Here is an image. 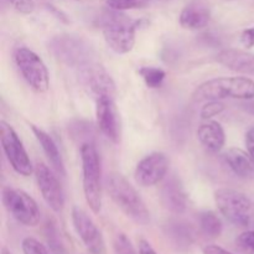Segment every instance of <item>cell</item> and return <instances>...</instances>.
<instances>
[{"label": "cell", "mask_w": 254, "mask_h": 254, "mask_svg": "<svg viewBox=\"0 0 254 254\" xmlns=\"http://www.w3.org/2000/svg\"><path fill=\"white\" fill-rule=\"evenodd\" d=\"M104 40L112 51L128 54L135 45V35L140 21L133 20L118 10H107L99 17Z\"/></svg>", "instance_id": "obj_1"}, {"label": "cell", "mask_w": 254, "mask_h": 254, "mask_svg": "<svg viewBox=\"0 0 254 254\" xmlns=\"http://www.w3.org/2000/svg\"><path fill=\"white\" fill-rule=\"evenodd\" d=\"M107 191L124 215L138 225L150 223V212L134 186L118 173H111L106 180Z\"/></svg>", "instance_id": "obj_2"}, {"label": "cell", "mask_w": 254, "mask_h": 254, "mask_svg": "<svg viewBox=\"0 0 254 254\" xmlns=\"http://www.w3.org/2000/svg\"><path fill=\"white\" fill-rule=\"evenodd\" d=\"M198 102L222 101L226 98L253 99L254 81L248 77H217L201 83L193 92Z\"/></svg>", "instance_id": "obj_3"}, {"label": "cell", "mask_w": 254, "mask_h": 254, "mask_svg": "<svg viewBox=\"0 0 254 254\" xmlns=\"http://www.w3.org/2000/svg\"><path fill=\"white\" fill-rule=\"evenodd\" d=\"M82 186L87 205L93 213H99L102 208V166L97 148L91 141L81 145Z\"/></svg>", "instance_id": "obj_4"}, {"label": "cell", "mask_w": 254, "mask_h": 254, "mask_svg": "<svg viewBox=\"0 0 254 254\" xmlns=\"http://www.w3.org/2000/svg\"><path fill=\"white\" fill-rule=\"evenodd\" d=\"M49 50L60 62L77 71L96 61L91 44L77 35L61 34L52 37L49 42Z\"/></svg>", "instance_id": "obj_5"}, {"label": "cell", "mask_w": 254, "mask_h": 254, "mask_svg": "<svg viewBox=\"0 0 254 254\" xmlns=\"http://www.w3.org/2000/svg\"><path fill=\"white\" fill-rule=\"evenodd\" d=\"M215 202L226 220L237 227H248L253 221L252 201L243 192L233 189H218Z\"/></svg>", "instance_id": "obj_6"}, {"label": "cell", "mask_w": 254, "mask_h": 254, "mask_svg": "<svg viewBox=\"0 0 254 254\" xmlns=\"http://www.w3.org/2000/svg\"><path fill=\"white\" fill-rule=\"evenodd\" d=\"M14 61L22 78L37 93H45L50 88V76L41 57L27 47L15 50Z\"/></svg>", "instance_id": "obj_7"}, {"label": "cell", "mask_w": 254, "mask_h": 254, "mask_svg": "<svg viewBox=\"0 0 254 254\" xmlns=\"http://www.w3.org/2000/svg\"><path fill=\"white\" fill-rule=\"evenodd\" d=\"M2 203L7 212L19 223L26 227H35L40 222V210L36 201L19 189H2Z\"/></svg>", "instance_id": "obj_8"}, {"label": "cell", "mask_w": 254, "mask_h": 254, "mask_svg": "<svg viewBox=\"0 0 254 254\" xmlns=\"http://www.w3.org/2000/svg\"><path fill=\"white\" fill-rule=\"evenodd\" d=\"M0 141L7 161L16 174L30 176L34 171L31 160L25 150L22 141L10 124L5 121L0 122Z\"/></svg>", "instance_id": "obj_9"}, {"label": "cell", "mask_w": 254, "mask_h": 254, "mask_svg": "<svg viewBox=\"0 0 254 254\" xmlns=\"http://www.w3.org/2000/svg\"><path fill=\"white\" fill-rule=\"evenodd\" d=\"M35 179L42 198L54 212H62L64 207V192L54 171L45 164H36Z\"/></svg>", "instance_id": "obj_10"}, {"label": "cell", "mask_w": 254, "mask_h": 254, "mask_svg": "<svg viewBox=\"0 0 254 254\" xmlns=\"http://www.w3.org/2000/svg\"><path fill=\"white\" fill-rule=\"evenodd\" d=\"M169 165L170 161L165 154L154 151L139 161L134 171V179L136 184L143 188L158 185L165 179L169 171Z\"/></svg>", "instance_id": "obj_11"}, {"label": "cell", "mask_w": 254, "mask_h": 254, "mask_svg": "<svg viewBox=\"0 0 254 254\" xmlns=\"http://www.w3.org/2000/svg\"><path fill=\"white\" fill-rule=\"evenodd\" d=\"M71 216L74 230L87 250L92 254H104L106 245H104L103 235L93 220L89 217L88 213L74 206L72 208Z\"/></svg>", "instance_id": "obj_12"}, {"label": "cell", "mask_w": 254, "mask_h": 254, "mask_svg": "<svg viewBox=\"0 0 254 254\" xmlns=\"http://www.w3.org/2000/svg\"><path fill=\"white\" fill-rule=\"evenodd\" d=\"M96 117L99 130L112 143L121 140V121L114 97L103 96L96 98Z\"/></svg>", "instance_id": "obj_13"}, {"label": "cell", "mask_w": 254, "mask_h": 254, "mask_svg": "<svg viewBox=\"0 0 254 254\" xmlns=\"http://www.w3.org/2000/svg\"><path fill=\"white\" fill-rule=\"evenodd\" d=\"M77 72L82 83L96 96V98L103 96H116V83L111 74L99 62H91Z\"/></svg>", "instance_id": "obj_14"}, {"label": "cell", "mask_w": 254, "mask_h": 254, "mask_svg": "<svg viewBox=\"0 0 254 254\" xmlns=\"http://www.w3.org/2000/svg\"><path fill=\"white\" fill-rule=\"evenodd\" d=\"M161 203L164 207L175 215H181L188 207V196L183 183L178 176L173 175L161 188Z\"/></svg>", "instance_id": "obj_15"}, {"label": "cell", "mask_w": 254, "mask_h": 254, "mask_svg": "<svg viewBox=\"0 0 254 254\" xmlns=\"http://www.w3.org/2000/svg\"><path fill=\"white\" fill-rule=\"evenodd\" d=\"M164 235L175 250L185 252L195 243L196 232L190 223L181 220H170L164 225Z\"/></svg>", "instance_id": "obj_16"}, {"label": "cell", "mask_w": 254, "mask_h": 254, "mask_svg": "<svg viewBox=\"0 0 254 254\" xmlns=\"http://www.w3.org/2000/svg\"><path fill=\"white\" fill-rule=\"evenodd\" d=\"M216 61L238 73L254 76V54L237 49H225L216 56Z\"/></svg>", "instance_id": "obj_17"}, {"label": "cell", "mask_w": 254, "mask_h": 254, "mask_svg": "<svg viewBox=\"0 0 254 254\" xmlns=\"http://www.w3.org/2000/svg\"><path fill=\"white\" fill-rule=\"evenodd\" d=\"M197 138L210 153H218L226 144V133L218 122L207 119L197 129Z\"/></svg>", "instance_id": "obj_18"}, {"label": "cell", "mask_w": 254, "mask_h": 254, "mask_svg": "<svg viewBox=\"0 0 254 254\" xmlns=\"http://www.w3.org/2000/svg\"><path fill=\"white\" fill-rule=\"evenodd\" d=\"M211 19L210 9L202 2H190L186 5L179 16L180 25L186 30L196 31L207 26Z\"/></svg>", "instance_id": "obj_19"}, {"label": "cell", "mask_w": 254, "mask_h": 254, "mask_svg": "<svg viewBox=\"0 0 254 254\" xmlns=\"http://www.w3.org/2000/svg\"><path fill=\"white\" fill-rule=\"evenodd\" d=\"M31 129L35 138L37 139L39 144L41 145L47 160H49V163L51 164L52 169L56 171L57 175L64 178V176H66V168H64V159H62L61 153H60L59 150V146H57V144L55 143L52 136L36 126H31Z\"/></svg>", "instance_id": "obj_20"}, {"label": "cell", "mask_w": 254, "mask_h": 254, "mask_svg": "<svg viewBox=\"0 0 254 254\" xmlns=\"http://www.w3.org/2000/svg\"><path fill=\"white\" fill-rule=\"evenodd\" d=\"M225 161L228 168L238 178L248 179L254 175V160L248 151L238 148H232L225 154Z\"/></svg>", "instance_id": "obj_21"}, {"label": "cell", "mask_w": 254, "mask_h": 254, "mask_svg": "<svg viewBox=\"0 0 254 254\" xmlns=\"http://www.w3.org/2000/svg\"><path fill=\"white\" fill-rule=\"evenodd\" d=\"M198 226L201 232L210 238L220 237L223 230L222 221L212 211H205L198 215Z\"/></svg>", "instance_id": "obj_22"}, {"label": "cell", "mask_w": 254, "mask_h": 254, "mask_svg": "<svg viewBox=\"0 0 254 254\" xmlns=\"http://www.w3.org/2000/svg\"><path fill=\"white\" fill-rule=\"evenodd\" d=\"M45 237H46L47 245H49L50 250L54 254H64V247L62 243L61 235H60L59 227L57 223L54 220H47L46 225H45Z\"/></svg>", "instance_id": "obj_23"}, {"label": "cell", "mask_w": 254, "mask_h": 254, "mask_svg": "<svg viewBox=\"0 0 254 254\" xmlns=\"http://www.w3.org/2000/svg\"><path fill=\"white\" fill-rule=\"evenodd\" d=\"M138 72L149 88H159L164 83V81H165L166 72L163 68H160V67L144 66L139 68Z\"/></svg>", "instance_id": "obj_24"}, {"label": "cell", "mask_w": 254, "mask_h": 254, "mask_svg": "<svg viewBox=\"0 0 254 254\" xmlns=\"http://www.w3.org/2000/svg\"><path fill=\"white\" fill-rule=\"evenodd\" d=\"M109 9L126 11V10L143 9L149 4V0H106Z\"/></svg>", "instance_id": "obj_25"}, {"label": "cell", "mask_w": 254, "mask_h": 254, "mask_svg": "<svg viewBox=\"0 0 254 254\" xmlns=\"http://www.w3.org/2000/svg\"><path fill=\"white\" fill-rule=\"evenodd\" d=\"M21 248L24 254H49L47 248L36 238L26 237L21 243Z\"/></svg>", "instance_id": "obj_26"}, {"label": "cell", "mask_w": 254, "mask_h": 254, "mask_svg": "<svg viewBox=\"0 0 254 254\" xmlns=\"http://www.w3.org/2000/svg\"><path fill=\"white\" fill-rule=\"evenodd\" d=\"M114 253L116 254H136L133 245L124 233H119L114 238Z\"/></svg>", "instance_id": "obj_27"}, {"label": "cell", "mask_w": 254, "mask_h": 254, "mask_svg": "<svg viewBox=\"0 0 254 254\" xmlns=\"http://www.w3.org/2000/svg\"><path fill=\"white\" fill-rule=\"evenodd\" d=\"M226 106L221 101H208L205 106L201 108V117L202 119H211L212 117L218 116L225 111Z\"/></svg>", "instance_id": "obj_28"}, {"label": "cell", "mask_w": 254, "mask_h": 254, "mask_svg": "<svg viewBox=\"0 0 254 254\" xmlns=\"http://www.w3.org/2000/svg\"><path fill=\"white\" fill-rule=\"evenodd\" d=\"M237 245L248 254H254V231H246L237 238Z\"/></svg>", "instance_id": "obj_29"}, {"label": "cell", "mask_w": 254, "mask_h": 254, "mask_svg": "<svg viewBox=\"0 0 254 254\" xmlns=\"http://www.w3.org/2000/svg\"><path fill=\"white\" fill-rule=\"evenodd\" d=\"M7 1L14 6L16 11L21 12L24 15L31 14L35 9L34 0H7Z\"/></svg>", "instance_id": "obj_30"}, {"label": "cell", "mask_w": 254, "mask_h": 254, "mask_svg": "<svg viewBox=\"0 0 254 254\" xmlns=\"http://www.w3.org/2000/svg\"><path fill=\"white\" fill-rule=\"evenodd\" d=\"M241 44L247 49L254 47V26L243 30V32L241 34Z\"/></svg>", "instance_id": "obj_31"}, {"label": "cell", "mask_w": 254, "mask_h": 254, "mask_svg": "<svg viewBox=\"0 0 254 254\" xmlns=\"http://www.w3.org/2000/svg\"><path fill=\"white\" fill-rule=\"evenodd\" d=\"M246 148H247L251 158L254 160V128L248 129V131L246 133Z\"/></svg>", "instance_id": "obj_32"}, {"label": "cell", "mask_w": 254, "mask_h": 254, "mask_svg": "<svg viewBox=\"0 0 254 254\" xmlns=\"http://www.w3.org/2000/svg\"><path fill=\"white\" fill-rule=\"evenodd\" d=\"M203 254H233L230 251L225 250V248L220 247L217 245H208L206 247H203L202 250Z\"/></svg>", "instance_id": "obj_33"}, {"label": "cell", "mask_w": 254, "mask_h": 254, "mask_svg": "<svg viewBox=\"0 0 254 254\" xmlns=\"http://www.w3.org/2000/svg\"><path fill=\"white\" fill-rule=\"evenodd\" d=\"M139 254H158L146 240L139 241Z\"/></svg>", "instance_id": "obj_34"}, {"label": "cell", "mask_w": 254, "mask_h": 254, "mask_svg": "<svg viewBox=\"0 0 254 254\" xmlns=\"http://www.w3.org/2000/svg\"><path fill=\"white\" fill-rule=\"evenodd\" d=\"M1 254H11V252H10V251L7 250L6 247H2L1 248Z\"/></svg>", "instance_id": "obj_35"}]
</instances>
